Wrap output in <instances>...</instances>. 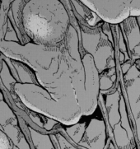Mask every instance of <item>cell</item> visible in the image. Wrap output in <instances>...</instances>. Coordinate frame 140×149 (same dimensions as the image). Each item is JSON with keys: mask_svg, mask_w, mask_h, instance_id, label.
<instances>
[{"mask_svg": "<svg viewBox=\"0 0 140 149\" xmlns=\"http://www.w3.org/2000/svg\"><path fill=\"white\" fill-rule=\"evenodd\" d=\"M0 149H13L8 137L2 130H0Z\"/></svg>", "mask_w": 140, "mask_h": 149, "instance_id": "obj_1", "label": "cell"}, {"mask_svg": "<svg viewBox=\"0 0 140 149\" xmlns=\"http://www.w3.org/2000/svg\"><path fill=\"white\" fill-rule=\"evenodd\" d=\"M139 24H140V16L139 17Z\"/></svg>", "mask_w": 140, "mask_h": 149, "instance_id": "obj_2", "label": "cell"}]
</instances>
